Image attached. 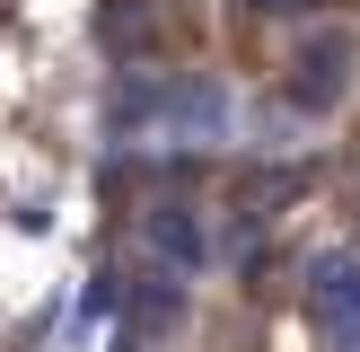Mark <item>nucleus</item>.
<instances>
[{"label":"nucleus","instance_id":"nucleus-1","mask_svg":"<svg viewBox=\"0 0 360 352\" xmlns=\"http://www.w3.org/2000/svg\"><path fill=\"white\" fill-rule=\"evenodd\" d=\"M308 317L326 352H360V256H316L308 264Z\"/></svg>","mask_w":360,"mask_h":352},{"label":"nucleus","instance_id":"nucleus-4","mask_svg":"<svg viewBox=\"0 0 360 352\" xmlns=\"http://www.w3.org/2000/svg\"><path fill=\"white\" fill-rule=\"evenodd\" d=\"M229 97L211 80H185V88H158V123H185V132H220Z\"/></svg>","mask_w":360,"mask_h":352},{"label":"nucleus","instance_id":"nucleus-6","mask_svg":"<svg viewBox=\"0 0 360 352\" xmlns=\"http://www.w3.org/2000/svg\"><path fill=\"white\" fill-rule=\"evenodd\" d=\"M246 9H255V18H308L316 0H246Z\"/></svg>","mask_w":360,"mask_h":352},{"label":"nucleus","instance_id":"nucleus-2","mask_svg":"<svg viewBox=\"0 0 360 352\" xmlns=\"http://www.w3.org/2000/svg\"><path fill=\"white\" fill-rule=\"evenodd\" d=\"M343 88H352V35H308L299 62H290V97L308 106V115H334Z\"/></svg>","mask_w":360,"mask_h":352},{"label":"nucleus","instance_id":"nucleus-5","mask_svg":"<svg viewBox=\"0 0 360 352\" xmlns=\"http://www.w3.org/2000/svg\"><path fill=\"white\" fill-rule=\"evenodd\" d=\"M176 317H185V291H176V282H141L132 326H141V334H158V326H176Z\"/></svg>","mask_w":360,"mask_h":352},{"label":"nucleus","instance_id":"nucleus-3","mask_svg":"<svg viewBox=\"0 0 360 352\" xmlns=\"http://www.w3.org/2000/svg\"><path fill=\"white\" fill-rule=\"evenodd\" d=\"M141 238H150V256L167 264V273H202V256H211V238H202V220H193L185 203H158L150 220H141Z\"/></svg>","mask_w":360,"mask_h":352}]
</instances>
